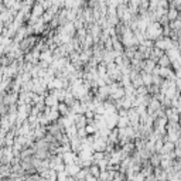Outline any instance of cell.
<instances>
[{
    "mask_svg": "<svg viewBox=\"0 0 181 181\" xmlns=\"http://www.w3.org/2000/svg\"><path fill=\"white\" fill-rule=\"evenodd\" d=\"M160 64H161V65H168V64H170V62H168V59L166 58V55H163V58L160 59Z\"/></svg>",
    "mask_w": 181,
    "mask_h": 181,
    "instance_id": "obj_1",
    "label": "cell"
},
{
    "mask_svg": "<svg viewBox=\"0 0 181 181\" xmlns=\"http://www.w3.org/2000/svg\"><path fill=\"white\" fill-rule=\"evenodd\" d=\"M85 130H86V133H92V132H95V127L93 126H86Z\"/></svg>",
    "mask_w": 181,
    "mask_h": 181,
    "instance_id": "obj_2",
    "label": "cell"
}]
</instances>
